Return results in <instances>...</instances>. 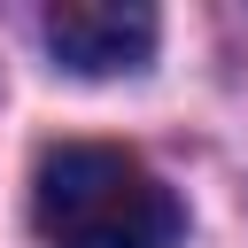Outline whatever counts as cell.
Returning a JSON list of instances; mask_svg holds the SVG:
<instances>
[{"mask_svg":"<svg viewBox=\"0 0 248 248\" xmlns=\"http://www.w3.org/2000/svg\"><path fill=\"white\" fill-rule=\"evenodd\" d=\"M155 8L140 0H62L46 8V54L70 70V78H132L155 62Z\"/></svg>","mask_w":248,"mask_h":248,"instance_id":"2","label":"cell"},{"mask_svg":"<svg viewBox=\"0 0 248 248\" xmlns=\"http://www.w3.org/2000/svg\"><path fill=\"white\" fill-rule=\"evenodd\" d=\"M31 225L46 248H178L186 240L178 194L140 155L101 147V140H70L39 155Z\"/></svg>","mask_w":248,"mask_h":248,"instance_id":"1","label":"cell"}]
</instances>
